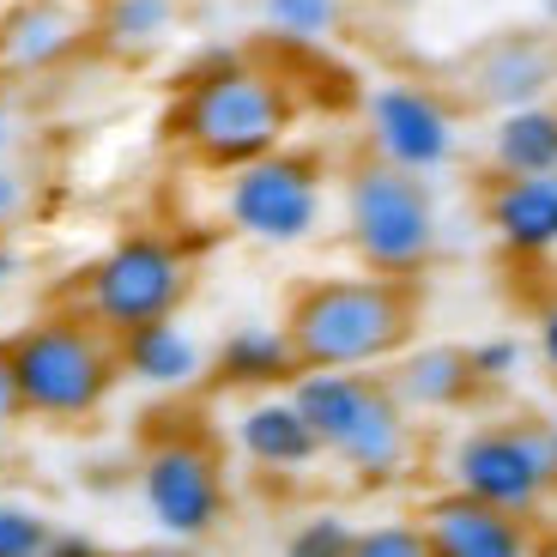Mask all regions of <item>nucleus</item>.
Here are the masks:
<instances>
[{
    "label": "nucleus",
    "mask_w": 557,
    "mask_h": 557,
    "mask_svg": "<svg viewBox=\"0 0 557 557\" xmlns=\"http://www.w3.org/2000/svg\"><path fill=\"white\" fill-rule=\"evenodd\" d=\"M297 103L292 79L261 61L237 55V49H207V55L188 61L176 85V103H170V139L182 152L207 170H243L255 158L278 152L292 139Z\"/></svg>",
    "instance_id": "nucleus-1"
},
{
    "label": "nucleus",
    "mask_w": 557,
    "mask_h": 557,
    "mask_svg": "<svg viewBox=\"0 0 557 557\" xmlns=\"http://www.w3.org/2000/svg\"><path fill=\"white\" fill-rule=\"evenodd\" d=\"M418 297L412 278L346 273L309 278L285 309V334L304 370H376L412 346Z\"/></svg>",
    "instance_id": "nucleus-2"
},
{
    "label": "nucleus",
    "mask_w": 557,
    "mask_h": 557,
    "mask_svg": "<svg viewBox=\"0 0 557 557\" xmlns=\"http://www.w3.org/2000/svg\"><path fill=\"white\" fill-rule=\"evenodd\" d=\"M13 382L25 412L37 418H91L115 388V339L91 315H42L7 339Z\"/></svg>",
    "instance_id": "nucleus-3"
},
{
    "label": "nucleus",
    "mask_w": 557,
    "mask_h": 557,
    "mask_svg": "<svg viewBox=\"0 0 557 557\" xmlns=\"http://www.w3.org/2000/svg\"><path fill=\"white\" fill-rule=\"evenodd\" d=\"M346 243L370 273L418 278L436 255V195L412 170L363 158L346 170Z\"/></svg>",
    "instance_id": "nucleus-4"
},
{
    "label": "nucleus",
    "mask_w": 557,
    "mask_h": 557,
    "mask_svg": "<svg viewBox=\"0 0 557 557\" xmlns=\"http://www.w3.org/2000/svg\"><path fill=\"white\" fill-rule=\"evenodd\" d=\"M188 278L195 273H188V255H182L176 237L127 231V237H115L98 261L85 267L79 304L103 334H127V327L176 315L182 297H188Z\"/></svg>",
    "instance_id": "nucleus-5"
},
{
    "label": "nucleus",
    "mask_w": 557,
    "mask_h": 557,
    "mask_svg": "<svg viewBox=\"0 0 557 557\" xmlns=\"http://www.w3.org/2000/svg\"><path fill=\"white\" fill-rule=\"evenodd\" d=\"M321 207H327V170H321L315 152H297V146H278V152L231 170V182H224L231 231H243L255 243H273V249H292V243L315 237Z\"/></svg>",
    "instance_id": "nucleus-6"
},
{
    "label": "nucleus",
    "mask_w": 557,
    "mask_h": 557,
    "mask_svg": "<svg viewBox=\"0 0 557 557\" xmlns=\"http://www.w3.org/2000/svg\"><path fill=\"white\" fill-rule=\"evenodd\" d=\"M448 473H455V491H467V497L491 503V509H509V516H533L545 503V491L557 485L552 424H540V418L479 424V431L460 436Z\"/></svg>",
    "instance_id": "nucleus-7"
},
{
    "label": "nucleus",
    "mask_w": 557,
    "mask_h": 557,
    "mask_svg": "<svg viewBox=\"0 0 557 557\" xmlns=\"http://www.w3.org/2000/svg\"><path fill=\"white\" fill-rule=\"evenodd\" d=\"M139 503L164 540H207L224 521V473L207 443H158L139 467Z\"/></svg>",
    "instance_id": "nucleus-8"
},
{
    "label": "nucleus",
    "mask_w": 557,
    "mask_h": 557,
    "mask_svg": "<svg viewBox=\"0 0 557 557\" xmlns=\"http://www.w3.org/2000/svg\"><path fill=\"white\" fill-rule=\"evenodd\" d=\"M363 127H370V152L394 170H412V176H436L443 164H455L460 152V127L436 91L424 85L388 79L370 91L363 103Z\"/></svg>",
    "instance_id": "nucleus-9"
},
{
    "label": "nucleus",
    "mask_w": 557,
    "mask_h": 557,
    "mask_svg": "<svg viewBox=\"0 0 557 557\" xmlns=\"http://www.w3.org/2000/svg\"><path fill=\"white\" fill-rule=\"evenodd\" d=\"M418 528H424L436 557H540V533L528 528V516L491 509V503L467 497V491L431 497Z\"/></svg>",
    "instance_id": "nucleus-10"
},
{
    "label": "nucleus",
    "mask_w": 557,
    "mask_h": 557,
    "mask_svg": "<svg viewBox=\"0 0 557 557\" xmlns=\"http://www.w3.org/2000/svg\"><path fill=\"white\" fill-rule=\"evenodd\" d=\"M467 85L473 98L491 103V110H528V103H545V91L557 85V42L540 37V30H503L467 61Z\"/></svg>",
    "instance_id": "nucleus-11"
},
{
    "label": "nucleus",
    "mask_w": 557,
    "mask_h": 557,
    "mask_svg": "<svg viewBox=\"0 0 557 557\" xmlns=\"http://www.w3.org/2000/svg\"><path fill=\"white\" fill-rule=\"evenodd\" d=\"M327 455L346 460V473L363 479V485H382V479H394L406 467V455H412V424H406L400 394H394L382 376L370 382L358 418H351L346 431L334 436V448H327Z\"/></svg>",
    "instance_id": "nucleus-12"
},
{
    "label": "nucleus",
    "mask_w": 557,
    "mask_h": 557,
    "mask_svg": "<svg viewBox=\"0 0 557 557\" xmlns=\"http://www.w3.org/2000/svg\"><path fill=\"white\" fill-rule=\"evenodd\" d=\"M485 224L491 237L521 261L557 255V170L545 176H497L485 195Z\"/></svg>",
    "instance_id": "nucleus-13"
},
{
    "label": "nucleus",
    "mask_w": 557,
    "mask_h": 557,
    "mask_svg": "<svg viewBox=\"0 0 557 557\" xmlns=\"http://www.w3.org/2000/svg\"><path fill=\"white\" fill-rule=\"evenodd\" d=\"M85 42V25L67 0H18L0 18V61L18 73H49Z\"/></svg>",
    "instance_id": "nucleus-14"
},
{
    "label": "nucleus",
    "mask_w": 557,
    "mask_h": 557,
    "mask_svg": "<svg viewBox=\"0 0 557 557\" xmlns=\"http://www.w3.org/2000/svg\"><path fill=\"white\" fill-rule=\"evenodd\" d=\"M115 358H122V370H127L134 382H146V388H164V394H170V388H188V382L207 370V351H200V339L188 334L176 315L115 334Z\"/></svg>",
    "instance_id": "nucleus-15"
},
{
    "label": "nucleus",
    "mask_w": 557,
    "mask_h": 557,
    "mask_svg": "<svg viewBox=\"0 0 557 557\" xmlns=\"http://www.w3.org/2000/svg\"><path fill=\"white\" fill-rule=\"evenodd\" d=\"M388 388L400 394V406H418V412H455L479 394V376L467 346H412L400 351Z\"/></svg>",
    "instance_id": "nucleus-16"
},
{
    "label": "nucleus",
    "mask_w": 557,
    "mask_h": 557,
    "mask_svg": "<svg viewBox=\"0 0 557 557\" xmlns=\"http://www.w3.org/2000/svg\"><path fill=\"white\" fill-rule=\"evenodd\" d=\"M224 388H278V382H297L304 376V363L292 351V334L285 327H267V321H243L231 327L212 358Z\"/></svg>",
    "instance_id": "nucleus-17"
},
{
    "label": "nucleus",
    "mask_w": 557,
    "mask_h": 557,
    "mask_svg": "<svg viewBox=\"0 0 557 557\" xmlns=\"http://www.w3.org/2000/svg\"><path fill=\"white\" fill-rule=\"evenodd\" d=\"M237 443L255 467H273V473H297V467H309V460L321 455L315 431L304 424L292 394H285V400H255L249 412L237 418Z\"/></svg>",
    "instance_id": "nucleus-18"
},
{
    "label": "nucleus",
    "mask_w": 557,
    "mask_h": 557,
    "mask_svg": "<svg viewBox=\"0 0 557 557\" xmlns=\"http://www.w3.org/2000/svg\"><path fill=\"white\" fill-rule=\"evenodd\" d=\"M491 164L497 176H545L557 170V103L503 110L491 127Z\"/></svg>",
    "instance_id": "nucleus-19"
},
{
    "label": "nucleus",
    "mask_w": 557,
    "mask_h": 557,
    "mask_svg": "<svg viewBox=\"0 0 557 557\" xmlns=\"http://www.w3.org/2000/svg\"><path fill=\"white\" fill-rule=\"evenodd\" d=\"M176 0H103V42L139 55V49H158V42L176 30Z\"/></svg>",
    "instance_id": "nucleus-20"
},
{
    "label": "nucleus",
    "mask_w": 557,
    "mask_h": 557,
    "mask_svg": "<svg viewBox=\"0 0 557 557\" xmlns=\"http://www.w3.org/2000/svg\"><path fill=\"white\" fill-rule=\"evenodd\" d=\"M261 18L292 42H321L339 25V0H261Z\"/></svg>",
    "instance_id": "nucleus-21"
},
{
    "label": "nucleus",
    "mask_w": 557,
    "mask_h": 557,
    "mask_svg": "<svg viewBox=\"0 0 557 557\" xmlns=\"http://www.w3.org/2000/svg\"><path fill=\"white\" fill-rule=\"evenodd\" d=\"M351 540H358V528L346 516H309L292 528L285 557H351Z\"/></svg>",
    "instance_id": "nucleus-22"
},
{
    "label": "nucleus",
    "mask_w": 557,
    "mask_h": 557,
    "mask_svg": "<svg viewBox=\"0 0 557 557\" xmlns=\"http://www.w3.org/2000/svg\"><path fill=\"white\" fill-rule=\"evenodd\" d=\"M351 557H436L418 521H376L351 540Z\"/></svg>",
    "instance_id": "nucleus-23"
},
{
    "label": "nucleus",
    "mask_w": 557,
    "mask_h": 557,
    "mask_svg": "<svg viewBox=\"0 0 557 557\" xmlns=\"http://www.w3.org/2000/svg\"><path fill=\"white\" fill-rule=\"evenodd\" d=\"M49 521L25 503H0V557H42L49 552Z\"/></svg>",
    "instance_id": "nucleus-24"
},
{
    "label": "nucleus",
    "mask_w": 557,
    "mask_h": 557,
    "mask_svg": "<svg viewBox=\"0 0 557 557\" xmlns=\"http://www.w3.org/2000/svg\"><path fill=\"white\" fill-rule=\"evenodd\" d=\"M467 358H473L479 388H491V382H509V376L521 370V339H509V334L479 339V346H467Z\"/></svg>",
    "instance_id": "nucleus-25"
},
{
    "label": "nucleus",
    "mask_w": 557,
    "mask_h": 557,
    "mask_svg": "<svg viewBox=\"0 0 557 557\" xmlns=\"http://www.w3.org/2000/svg\"><path fill=\"white\" fill-rule=\"evenodd\" d=\"M25 200H30L25 176H18L13 164H0V224H13L18 212H25Z\"/></svg>",
    "instance_id": "nucleus-26"
},
{
    "label": "nucleus",
    "mask_w": 557,
    "mask_h": 557,
    "mask_svg": "<svg viewBox=\"0 0 557 557\" xmlns=\"http://www.w3.org/2000/svg\"><path fill=\"white\" fill-rule=\"evenodd\" d=\"M42 557H110L91 533H49V552Z\"/></svg>",
    "instance_id": "nucleus-27"
},
{
    "label": "nucleus",
    "mask_w": 557,
    "mask_h": 557,
    "mask_svg": "<svg viewBox=\"0 0 557 557\" xmlns=\"http://www.w3.org/2000/svg\"><path fill=\"white\" fill-rule=\"evenodd\" d=\"M18 412H25V400H18V382H13V358H7V346H0V431H7Z\"/></svg>",
    "instance_id": "nucleus-28"
},
{
    "label": "nucleus",
    "mask_w": 557,
    "mask_h": 557,
    "mask_svg": "<svg viewBox=\"0 0 557 557\" xmlns=\"http://www.w3.org/2000/svg\"><path fill=\"white\" fill-rule=\"evenodd\" d=\"M540 358H545V370L557 376V304L540 315Z\"/></svg>",
    "instance_id": "nucleus-29"
},
{
    "label": "nucleus",
    "mask_w": 557,
    "mask_h": 557,
    "mask_svg": "<svg viewBox=\"0 0 557 557\" xmlns=\"http://www.w3.org/2000/svg\"><path fill=\"white\" fill-rule=\"evenodd\" d=\"M127 557H195L182 540H158V545H139V552H127Z\"/></svg>",
    "instance_id": "nucleus-30"
},
{
    "label": "nucleus",
    "mask_w": 557,
    "mask_h": 557,
    "mask_svg": "<svg viewBox=\"0 0 557 557\" xmlns=\"http://www.w3.org/2000/svg\"><path fill=\"white\" fill-rule=\"evenodd\" d=\"M13 278H18V249H7V243H0V292H7Z\"/></svg>",
    "instance_id": "nucleus-31"
},
{
    "label": "nucleus",
    "mask_w": 557,
    "mask_h": 557,
    "mask_svg": "<svg viewBox=\"0 0 557 557\" xmlns=\"http://www.w3.org/2000/svg\"><path fill=\"white\" fill-rule=\"evenodd\" d=\"M7 146H13V115H7V103H0V158H7Z\"/></svg>",
    "instance_id": "nucleus-32"
},
{
    "label": "nucleus",
    "mask_w": 557,
    "mask_h": 557,
    "mask_svg": "<svg viewBox=\"0 0 557 557\" xmlns=\"http://www.w3.org/2000/svg\"><path fill=\"white\" fill-rule=\"evenodd\" d=\"M540 13H545V25L557 30V0H540Z\"/></svg>",
    "instance_id": "nucleus-33"
},
{
    "label": "nucleus",
    "mask_w": 557,
    "mask_h": 557,
    "mask_svg": "<svg viewBox=\"0 0 557 557\" xmlns=\"http://www.w3.org/2000/svg\"><path fill=\"white\" fill-rule=\"evenodd\" d=\"M552 467H557V424H552Z\"/></svg>",
    "instance_id": "nucleus-34"
}]
</instances>
